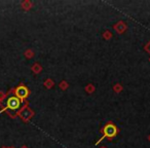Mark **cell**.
Instances as JSON below:
<instances>
[{
  "label": "cell",
  "instance_id": "7a4b0ae2",
  "mask_svg": "<svg viewBox=\"0 0 150 148\" xmlns=\"http://www.w3.org/2000/svg\"><path fill=\"white\" fill-rule=\"evenodd\" d=\"M117 134V130H116V127H115L113 123H107L104 127V136L102 137L105 138V137H108V138H113L114 136H116ZM101 139V140H102Z\"/></svg>",
  "mask_w": 150,
  "mask_h": 148
},
{
  "label": "cell",
  "instance_id": "3957f363",
  "mask_svg": "<svg viewBox=\"0 0 150 148\" xmlns=\"http://www.w3.org/2000/svg\"><path fill=\"white\" fill-rule=\"evenodd\" d=\"M28 95H29V91H28V89L26 88V86H20L16 89V96H17L19 99H21V100L22 99L27 98Z\"/></svg>",
  "mask_w": 150,
  "mask_h": 148
},
{
  "label": "cell",
  "instance_id": "6da1fadb",
  "mask_svg": "<svg viewBox=\"0 0 150 148\" xmlns=\"http://www.w3.org/2000/svg\"><path fill=\"white\" fill-rule=\"evenodd\" d=\"M22 106V100L19 99L17 96H11L7 98L5 102V108L11 113H15L19 111V109Z\"/></svg>",
  "mask_w": 150,
  "mask_h": 148
}]
</instances>
